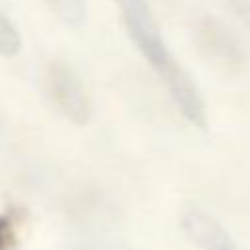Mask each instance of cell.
I'll return each mask as SVG.
<instances>
[{
  "label": "cell",
  "instance_id": "1",
  "mask_svg": "<svg viewBox=\"0 0 250 250\" xmlns=\"http://www.w3.org/2000/svg\"><path fill=\"white\" fill-rule=\"evenodd\" d=\"M127 35L150 70L158 76L178 113L197 129L207 127V105L191 74L168 49L146 0H113Z\"/></svg>",
  "mask_w": 250,
  "mask_h": 250
},
{
  "label": "cell",
  "instance_id": "2",
  "mask_svg": "<svg viewBox=\"0 0 250 250\" xmlns=\"http://www.w3.org/2000/svg\"><path fill=\"white\" fill-rule=\"evenodd\" d=\"M193 43L197 51L215 66L236 70L244 61V51L236 35L211 14L199 16L193 21Z\"/></svg>",
  "mask_w": 250,
  "mask_h": 250
},
{
  "label": "cell",
  "instance_id": "3",
  "mask_svg": "<svg viewBox=\"0 0 250 250\" xmlns=\"http://www.w3.org/2000/svg\"><path fill=\"white\" fill-rule=\"evenodd\" d=\"M47 92L61 115L76 125H86L92 117L90 98L74 74L64 62H53L47 70Z\"/></svg>",
  "mask_w": 250,
  "mask_h": 250
},
{
  "label": "cell",
  "instance_id": "4",
  "mask_svg": "<svg viewBox=\"0 0 250 250\" xmlns=\"http://www.w3.org/2000/svg\"><path fill=\"white\" fill-rule=\"evenodd\" d=\"M180 225L189 240H193V244L201 250H238L236 242L223 229V225L195 205H186L182 209Z\"/></svg>",
  "mask_w": 250,
  "mask_h": 250
},
{
  "label": "cell",
  "instance_id": "5",
  "mask_svg": "<svg viewBox=\"0 0 250 250\" xmlns=\"http://www.w3.org/2000/svg\"><path fill=\"white\" fill-rule=\"evenodd\" d=\"M49 10L68 25H80L86 20L88 6L86 0H43Z\"/></svg>",
  "mask_w": 250,
  "mask_h": 250
},
{
  "label": "cell",
  "instance_id": "6",
  "mask_svg": "<svg viewBox=\"0 0 250 250\" xmlns=\"http://www.w3.org/2000/svg\"><path fill=\"white\" fill-rule=\"evenodd\" d=\"M20 47H21V39L18 29L8 21V18L0 14V55L12 57L20 51Z\"/></svg>",
  "mask_w": 250,
  "mask_h": 250
},
{
  "label": "cell",
  "instance_id": "7",
  "mask_svg": "<svg viewBox=\"0 0 250 250\" xmlns=\"http://www.w3.org/2000/svg\"><path fill=\"white\" fill-rule=\"evenodd\" d=\"M225 4L250 29V0H225Z\"/></svg>",
  "mask_w": 250,
  "mask_h": 250
},
{
  "label": "cell",
  "instance_id": "8",
  "mask_svg": "<svg viewBox=\"0 0 250 250\" xmlns=\"http://www.w3.org/2000/svg\"><path fill=\"white\" fill-rule=\"evenodd\" d=\"M14 240V234H12V227H10V221L6 217H0V250H6Z\"/></svg>",
  "mask_w": 250,
  "mask_h": 250
}]
</instances>
